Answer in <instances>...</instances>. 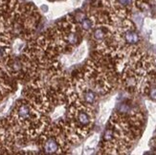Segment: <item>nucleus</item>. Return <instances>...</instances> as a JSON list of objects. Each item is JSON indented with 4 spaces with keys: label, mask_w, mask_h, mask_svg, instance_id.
<instances>
[{
    "label": "nucleus",
    "mask_w": 156,
    "mask_h": 155,
    "mask_svg": "<svg viewBox=\"0 0 156 155\" xmlns=\"http://www.w3.org/2000/svg\"><path fill=\"white\" fill-rule=\"evenodd\" d=\"M144 116L138 107L125 102L113 112L103 136V150L107 154H124L140 134Z\"/></svg>",
    "instance_id": "1"
},
{
    "label": "nucleus",
    "mask_w": 156,
    "mask_h": 155,
    "mask_svg": "<svg viewBox=\"0 0 156 155\" xmlns=\"http://www.w3.org/2000/svg\"><path fill=\"white\" fill-rule=\"evenodd\" d=\"M135 0H101L104 8L112 16L120 18H128Z\"/></svg>",
    "instance_id": "2"
}]
</instances>
